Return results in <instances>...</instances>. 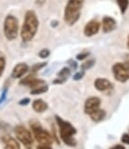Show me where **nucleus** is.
Masks as SVG:
<instances>
[{"instance_id":"f8f14e48","label":"nucleus","mask_w":129,"mask_h":149,"mask_svg":"<svg viewBox=\"0 0 129 149\" xmlns=\"http://www.w3.org/2000/svg\"><path fill=\"white\" fill-rule=\"evenodd\" d=\"M4 149H20V144L10 135H4L1 138Z\"/></svg>"},{"instance_id":"7ed1b4c3","label":"nucleus","mask_w":129,"mask_h":149,"mask_svg":"<svg viewBox=\"0 0 129 149\" xmlns=\"http://www.w3.org/2000/svg\"><path fill=\"white\" fill-rule=\"evenodd\" d=\"M84 1L85 0H68L67 1L64 9V21L69 26L74 25L79 20Z\"/></svg>"},{"instance_id":"1a4fd4ad","label":"nucleus","mask_w":129,"mask_h":149,"mask_svg":"<svg viewBox=\"0 0 129 149\" xmlns=\"http://www.w3.org/2000/svg\"><path fill=\"white\" fill-rule=\"evenodd\" d=\"M100 27L101 24L99 23L97 20H90L84 27V35L87 36V37H91V36L96 35L99 32V30H100Z\"/></svg>"},{"instance_id":"412c9836","label":"nucleus","mask_w":129,"mask_h":149,"mask_svg":"<svg viewBox=\"0 0 129 149\" xmlns=\"http://www.w3.org/2000/svg\"><path fill=\"white\" fill-rule=\"evenodd\" d=\"M46 62H43V63H36V64H34L33 66L31 67V72L32 73H36V72H38L40 69H42L43 67H45L46 66Z\"/></svg>"},{"instance_id":"c85d7f7f","label":"nucleus","mask_w":129,"mask_h":149,"mask_svg":"<svg viewBox=\"0 0 129 149\" xmlns=\"http://www.w3.org/2000/svg\"><path fill=\"white\" fill-rule=\"evenodd\" d=\"M37 149H52L50 145H39Z\"/></svg>"},{"instance_id":"393cba45","label":"nucleus","mask_w":129,"mask_h":149,"mask_svg":"<svg viewBox=\"0 0 129 149\" xmlns=\"http://www.w3.org/2000/svg\"><path fill=\"white\" fill-rule=\"evenodd\" d=\"M89 56V52H83V53H79L77 55L78 60H83V59L87 58Z\"/></svg>"},{"instance_id":"ddd939ff","label":"nucleus","mask_w":129,"mask_h":149,"mask_svg":"<svg viewBox=\"0 0 129 149\" xmlns=\"http://www.w3.org/2000/svg\"><path fill=\"white\" fill-rule=\"evenodd\" d=\"M94 87L97 89L98 91H107L110 90V89L113 87L112 83L106 78H96L95 81H94Z\"/></svg>"},{"instance_id":"5701e85b","label":"nucleus","mask_w":129,"mask_h":149,"mask_svg":"<svg viewBox=\"0 0 129 149\" xmlns=\"http://www.w3.org/2000/svg\"><path fill=\"white\" fill-rule=\"evenodd\" d=\"M84 76V71H80V72H76L74 75H73V79L75 80V81H78V80L82 79Z\"/></svg>"},{"instance_id":"f3484780","label":"nucleus","mask_w":129,"mask_h":149,"mask_svg":"<svg viewBox=\"0 0 129 149\" xmlns=\"http://www.w3.org/2000/svg\"><path fill=\"white\" fill-rule=\"evenodd\" d=\"M116 2L119 6V9H120V12L122 13V14H124L128 9L129 0H116Z\"/></svg>"},{"instance_id":"6ab92c4d","label":"nucleus","mask_w":129,"mask_h":149,"mask_svg":"<svg viewBox=\"0 0 129 149\" xmlns=\"http://www.w3.org/2000/svg\"><path fill=\"white\" fill-rule=\"evenodd\" d=\"M6 66V59H5V55H4L2 52H0V76H2L4 72V69H5Z\"/></svg>"},{"instance_id":"9d476101","label":"nucleus","mask_w":129,"mask_h":149,"mask_svg":"<svg viewBox=\"0 0 129 149\" xmlns=\"http://www.w3.org/2000/svg\"><path fill=\"white\" fill-rule=\"evenodd\" d=\"M29 71V66L26 63H18L12 70V77L14 79L21 78Z\"/></svg>"},{"instance_id":"20e7f679","label":"nucleus","mask_w":129,"mask_h":149,"mask_svg":"<svg viewBox=\"0 0 129 149\" xmlns=\"http://www.w3.org/2000/svg\"><path fill=\"white\" fill-rule=\"evenodd\" d=\"M30 127L32 131H33V135L35 137L36 141L40 145H50V144H52V141H53L52 140V136L47 130H45L41 126V124H39L36 121H31Z\"/></svg>"},{"instance_id":"423d86ee","label":"nucleus","mask_w":129,"mask_h":149,"mask_svg":"<svg viewBox=\"0 0 129 149\" xmlns=\"http://www.w3.org/2000/svg\"><path fill=\"white\" fill-rule=\"evenodd\" d=\"M114 78L119 82H126L129 80V62H117L112 67Z\"/></svg>"},{"instance_id":"0eeeda50","label":"nucleus","mask_w":129,"mask_h":149,"mask_svg":"<svg viewBox=\"0 0 129 149\" xmlns=\"http://www.w3.org/2000/svg\"><path fill=\"white\" fill-rule=\"evenodd\" d=\"M14 132L16 135V138L22 144H24L25 146H30L31 144H33V137H32L31 132L27 128H25L24 126H16Z\"/></svg>"},{"instance_id":"b1692460","label":"nucleus","mask_w":129,"mask_h":149,"mask_svg":"<svg viewBox=\"0 0 129 149\" xmlns=\"http://www.w3.org/2000/svg\"><path fill=\"white\" fill-rule=\"evenodd\" d=\"M121 142H122V143H124V144H127V145H129V134L124 133L123 135H122Z\"/></svg>"},{"instance_id":"2f4dec72","label":"nucleus","mask_w":129,"mask_h":149,"mask_svg":"<svg viewBox=\"0 0 129 149\" xmlns=\"http://www.w3.org/2000/svg\"><path fill=\"white\" fill-rule=\"evenodd\" d=\"M126 45H127V48L129 49V35H128V38H127V43H126Z\"/></svg>"},{"instance_id":"f03ea898","label":"nucleus","mask_w":129,"mask_h":149,"mask_svg":"<svg viewBox=\"0 0 129 149\" xmlns=\"http://www.w3.org/2000/svg\"><path fill=\"white\" fill-rule=\"evenodd\" d=\"M55 120L57 122V125L59 127V132H60V137L62 141L70 147H75L77 145V141L74 138V135L77 133V130L71 123L68 121L63 120L59 116H55Z\"/></svg>"},{"instance_id":"9b49d317","label":"nucleus","mask_w":129,"mask_h":149,"mask_svg":"<svg viewBox=\"0 0 129 149\" xmlns=\"http://www.w3.org/2000/svg\"><path fill=\"white\" fill-rule=\"evenodd\" d=\"M102 30L104 33H109V32L113 31L117 26V23L115 21L114 18L110 17V16H104L102 19Z\"/></svg>"},{"instance_id":"a211bd4d","label":"nucleus","mask_w":129,"mask_h":149,"mask_svg":"<svg viewBox=\"0 0 129 149\" xmlns=\"http://www.w3.org/2000/svg\"><path fill=\"white\" fill-rule=\"evenodd\" d=\"M48 90V86L46 85H43V86H40L38 88H35V89H31L30 91V94L32 95H37V94H42V93H45L46 91Z\"/></svg>"},{"instance_id":"c756f323","label":"nucleus","mask_w":129,"mask_h":149,"mask_svg":"<svg viewBox=\"0 0 129 149\" xmlns=\"http://www.w3.org/2000/svg\"><path fill=\"white\" fill-rule=\"evenodd\" d=\"M110 149H125L123 145H120V144H118V145H115L113 147H111Z\"/></svg>"},{"instance_id":"a878e982","label":"nucleus","mask_w":129,"mask_h":149,"mask_svg":"<svg viewBox=\"0 0 129 149\" xmlns=\"http://www.w3.org/2000/svg\"><path fill=\"white\" fill-rule=\"evenodd\" d=\"M29 102H30V99H29V98H23V99H21L19 102H18V104L21 105V106H23V105L29 104Z\"/></svg>"},{"instance_id":"6e6552de","label":"nucleus","mask_w":129,"mask_h":149,"mask_svg":"<svg viewBox=\"0 0 129 149\" xmlns=\"http://www.w3.org/2000/svg\"><path fill=\"white\" fill-rule=\"evenodd\" d=\"M101 100L100 98L95 97V96H92L86 99L84 104V112L87 115H90L91 113H93L94 111H96L97 109L100 108Z\"/></svg>"},{"instance_id":"aec40b11","label":"nucleus","mask_w":129,"mask_h":149,"mask_svg":"<svg viewBox=\"0 0 129 149\" xmlns=\"http://www.w3.org/2000/svg\"><path fill=\"white\" fill-rule=\"evenodd\" d=\"M94 63H95V60L94 59H89V60L85 61L84 63L81 64V69L82 70H87V69H90L91 67L94 66Z\"/></svg>"},{"instance_id":"2eb2a0df","label":"nucleus","mask_w":129,"mask_h":149,"mask_svg":"<svg viewBox=\"0 0 129 149\" xmlns=\"http://www.w3.org/2000/svg\"><path fill=\"white\" fill-rule=\"evenodd\" d=\"M32 108L37 113H43L48 109V104L42 99H36L32 102Z\"/></svg>"},{"instance_id":"bb28decb","label":"nucleus","mask_w":129,"mask_h":149,"mask_svg":"<svg viewBox=\"0 0 129 149\" xmlns=\"http://www.w3.org/2000/svg\"><path fill=\"white\" fill-rule=\"evenodd\" d=\"M6 95H7V88H5L3 90V92H2L1 94V97H0V104H1L2 102L4 101V100L6 99Z\"/></svg>"},{"instance_id":"4be33fe9","label":"nucleus","mask_w":129,"mask_h":149,"mask_svg":"<svg viewBox=\"0 0 129 149\" xmlns=\"http://www.w3.org/2000/svg\"><path fill=\"white\" fill-rule=\"evenodd\" d=\"M38 55H39L40 58H47V57L50 55V51L48 49H46V48H44V49H42V50L39 51Z\"/></svg>"},{"instance_id":"f257e3e1","label":"nucleus","mask_w":129,"mask_h":149,"mask_svg":"<svg viewBox=\"0 0 129 149\" xmlns=\"http://www.w3.org/2000/svg\"><path fill=\"white\" fill-rule=\"evenodd\" d=\"M39 27V20L36 13L32 10H28L25 13L24 22L21 27L20 35L24 42H30L36 35Z\"/></svg>"},{"instance_id":"39448f33","label":"nucleus","mask_w":129,"mask_h":149,"mask_svg":"<svg viewBox=\"0 0 129 149\" xmlns=\"http://www.w3.org/2000/svg\"><path fill=\"white\" fill-rule=\"evenodd\" d=\"M3 32L6 39L9 41L15 40L18 35V20L15 16L7 15L4 20Z\"/></svg>"},{"instance_id":"cd10ccee","label":"nucleus","mask_w":129,"mask_h":149,"mask_svg":"<svg viewBox=\"0 0 129 149\" xmlns=\"http://www.w3.org/2000/svg\"><path fill=\"white\" fill-rule=\"evenodd\" d=\"M69 63H70V66L71 67H73V69H76L77 68V65H76V62L73 60H69Z\"/></svg>"},{"instance_id":"dca6fc26","label":"nucleus","mask_w":129,"mask_h":149,"mask_svg":"<svg viewBox=\"0 0 129 149\" xmlns=\"http://www.w3.org/2000/svg\"><path fill=\"white\" fill-rule=\"evenodd\" d=\"M89 116H90L91 119L94 121V122H100V121H102L103 119L105 118V116H106V112H105V110L99 108V109L96 110V111H94L93 113H91Z\"/></svg>"},{"instance_id":"4468645a","label":"nucleus","mask_w":129,"mask_h":149,"mask_svg":"<svg viewBox=\"0 0 129 149\" xmlns=\"http://www.w3.org/2000/svg\"><path fill=\"white\" fill-rule=\"evenodd\" d=\"M71 74V70L70 68L68 67H64L59 71L58 74H57V77L58 78L55 79L53 81V84H61V83H64L66 80L68 79V77L70 76Z\"/></svg>"},{"instance_id":"7c9ffc66","label":"nucleus","mask_w":129,"mask_h":149,"mask_svg":"<svg viewBox=\"0 0 129 149\" xmlns=\"http://www.w3.org/2000/svg\"><path fill=\"white\" fill-rule=\"evenodd\" d=\"M46 0H36V3L38 4V5H42V4L45 3Z\"/></svg>"}]
</instances>
